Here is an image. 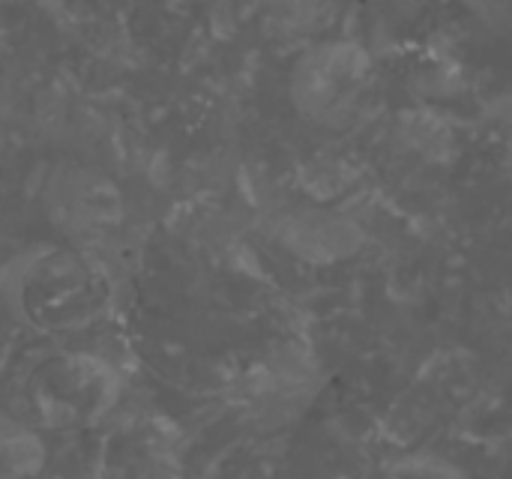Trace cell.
<instances>
[{"label": "cell", "instance_id": "obj_4", "mask_svg": "<svg viewBox=\"0 0 512 479\" xmlns=\"http://www.w3.org/2000/svg\"><path fill=\"white\" fill-rule=\"evenodd\" d=\"M318 372L315 366L294 348L273 351L261 363H255L243 381L237 384L240 405L264 423L294 420L315 396Z\"/></svg>", "mask_w": 512, "mask_h": 479}, {"label": "cell", "instance_id": "obj_3", "mask_svg": "<svg viewBox=\"0 0 512 479\" xmlns=\"http://www.w3.org/2000/svg\"><path fill=\"white\" fill-rule=\"evenodd\" d=\"M27 396L42 423L78 429L96 423L114 408L120 381L105 360L90 354H66L33 372Z\"/></svg>", "mask_w": 512, "mask_h": 479}, {"label": "cell", "instance_id": "obj_6", "mask_svg": "<svg viewBox=\"0 0 512 479\" xmlns=\"http://www.w3.org/2000/svg\"><path fill=\"white\" fill-rule=\"evenodd\" d=\"M273 237L294 255L324 264L348 258L360 249L363 234L330 210H291L273 222Z\"/></svg>", "mask_w": 512, "mask_h": 479}, {"label": "cell", "instance_id": "obj_9", "mask_svg": "<svg viewBox=\"0 0 512 479\" xmlns=\"http://www.w3.org/2000/svg\"><path fill=\"white\" fill-rule=\"evenodd\" d=\"M399 479H462V474L438 459H411L399 468Z\"/></svg>", "mask_w": 512, "mask_h": 479}, {"label": "cell", "instance_id": "obj_1", "mask_svg": "<svg viewBox=\"0 0 512 479\" xmlns=\"http://www.w3.org/2000/svg\"><path fill=\"white\" fill-rule=\"evenodd\" d=\"M105 297L108 288L102 276L69 252L30 258L9 285V303L39 330L81 327L105 309Z\"/></svg>", "mask_w": 512, "mask_h": 479}, {"label": "cell", "instance_id": "obj_8", "mask_svg": "<svg viewBox=\"0 0 512 479\" xmlns=\"http://www.w3.org/2000/svg\"><path fill=\"white\" fill-rule=\"evenodd\" d=\"M42 468V438L30 426L0 414V479H36Z\"/></svg>", "mask_w": 512, "mask_h": 479}, {"label": "cell", "instance_id": "obj_7", "mask_svg": "<svg viewBox=\"0 0 512 479\" xmlns=\"http://www.w3.org/2000/svg\"><path fill=\"white\" fill-rule=\"evenodd\" d=\"M102 479H171V447L153 426H132L102 453Z\"/></svg>", "mask_w": 512, "mask_h": 479}, {"label": "cell", "instance_id": "obj_10", "mask_svg": "<svg viewBox=\"0 0 512 479\" xmlns=\"http://www.w3.org/2000/svg\"><path fill=\"white\" fill-rule=\"evenodd\" d=\"M270 3H276V6H288V9H303V6H309L312 0H270Z\"/></svg>", "mask_w": 512, "mask_h": 479}, {"label": "cell", "instance_id": "obj_2", "mask_svg": "<svg viewBox=\"0 0 512 479\" xmlns=\"http://www.w3.org/2000/svg\"><path fill=\"white\" fill-rule=\"evenodd\" d=\"M372 57L351 39H330L306 48L291 72L294 108L321 126H342L366 96Z\"/></svg>", "mask_w": 512, "mask_h": 479}, {"label": "cell", "instance_id": "obj_5", "mask_svg": "<svg viewBox=\"0 0 512 479\" xmlns=\"http://www.w3.org/2000/svg\"><path fill=\"white\" fill-rule=\"evenodd\" d=\"M45 201L51 207V216L57 219L54 225L78 237L102 234L120 219V192L114 189V183L93 171L57 174L45 192Z\"/></svg>", "mask_w": 512, "mask_h": 479}]
</instances>
